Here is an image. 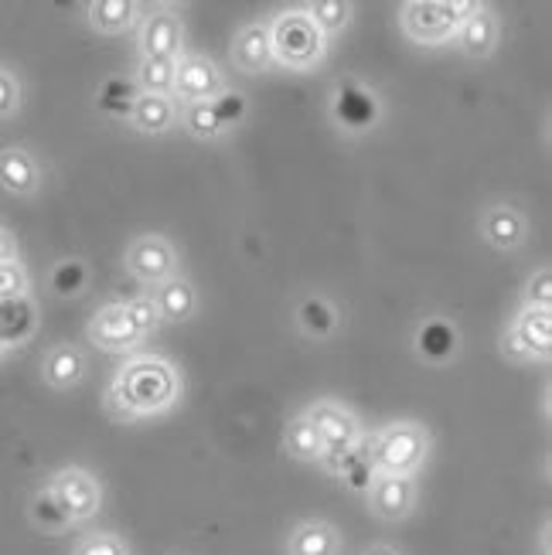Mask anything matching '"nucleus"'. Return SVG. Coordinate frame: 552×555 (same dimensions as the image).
Returning <instances> with one entry per match:
<instances>
[{
  "label": "nucleus",
  "instance_id": "nucleus-1",
  "mask_svg": "<svg viewBox=\"0 0 552 555\" xmlns=\"http://www.w3.org/2000/svg\"><path fill=\"white\" fill-rule=\"evenodd\" d=\"M178 389V372L164 358H137L130 365H124V372L110 385L106 409L116 420H137L175 405Z\"/></svg>",
  "mask_w": 552,
  "mask_h": 555
},
{
  "label": "nucleus",
  "instance_id": "nucleus-2",
  "mask_svg": "<svg viewBox=\"0 0 552 555\" xmlns=\"http://www.w3.org/2000/svg\"><path fill=\"white\" fill-rule=\"evenodd\" d=\"M429 450V433L420 423H393L369 443V461L375 474L410 477Z\"/></svg>",
  "mask_w": 552,
  "mask_h": 555
},
{
  "label": "nucleus",
  "instance_id": "nucleus-3",
  "mask_svg": "<svg viewBox=\"0 0 552 555\" xmlns=\"http://www.w3.org/2000/svg\"><path fill=\"white\" fill-rule=\"evenodd\" d=\"M273 59L294 72L314 68L324 59V35L314 28L307 11H286L270 24Z\"/></svg>",
  "mask_w": 552,
  "mask_h": 555
},
{
  "label": "nucleus",
  "instance_id": "nucleus-4",
  "mask_svg": "<svg viewBox=\"0 0 552 555\" xmlns=\"http://www.w3.org/2000/svg\"><path fill=\"white\" fill-rule=\"evenodd\" d=\"M477 4L471 0H413L402 8V31L420 44H444L461 28L464 17H471Z\"/></svg>",
  "mask_w": 552,
  "mask_h": 555
},
{
  "label": "nucleus",
  "instance_id": "nucleus-5",
  "mask_svg": "<svg viewBox=\"0 0 552 555\" xmlns=\"http://www.w3.org/2000/svg\"><path fill=\"white\" fill-rule=\"evenodd\" d=\"M307 420H310V426L318 429L328 464H334L338 456H345L348 450H355L358 440H362V426H358V420L348 413L345 405H338V402H318L307 413Z\"/></svg>",
  "mask_w": 552,
  "mask_h": 555
},
{
  "label": "nucleus",
  "instance_id": "nucleus-6",
  "mask_svg": "<svg viewBox=\"0 0 552 555\" xmlns=\"http://www.w3.org/2000/svg\"><path fill=\"white\" fill-rule=\"evenodd\" d=\"M48 491L55 494V501L65 508V515L72 518V525L92 518L95 512H100V504H103L100 480H95L89 470H79V467L59 470L52 477V485H48Z\"/></svg>",
  "mask_w": 552,
  "mask_h": 555
},
{
  "label": "nucleus",
  "instance_id": "nucleus-7",
  "mask_svg": "<svg viewBox=\"0 0 552 555\" xmlns=\"http://www.w3.org/2000/svg\"><path fill=\"white\" fill-rule=\"evenodd\" d=\"M175 92L181 103H208L222 92V76L205 55H178Z\"/></svg>",
  "mask_w": 552,
  "mask_h": 555
},
{
  "label": "nucleus",
  "instance_id": "nucleus-8",
  "mask_svg": "<svg viewBox=\"0 0 552 555\" xmlns=\"http://www.w3.org/2000/svg\"><path fill=\"white\" fill-rule=\"evenodd\" d=\"M127 270L143 280V283H164L171 280L175 270H178V259H175V249L164 243L161 235H140L137 243L127 249Z\"/></svg>",
  "mask_w": 552,
  "mask_h": 555
},
{
  "label": "nucleus",
  "instance_id": "nucleus-9",
  "mask_svg": "<svg viewBox=\"0 0 552 555\" xmlns=\"http://www.w3.org/2000/svg\"><path fill=\"white\" fill-rule=\"evenodd\" d=\"M181 41H184V24L175 11L157 8L143 17V28H140L143 59H178Z\"/></svg>",
  "mask_w": 552,
  "mask_h": 555
},
{
  "label": "nucleus",
  "instance_id": "nucleus-10",
  "mask_svg": "<svg viewBox=\"0 0 552 555\" xmlns=\"http://www.w3.org/2000/svg\"><path fill=\"white\" fill-rule=\"evenodd\" d=\"M378 100L375 92H369L365 86L358 82H342L338 92H334V119H338V127H345L348 133H365L378 124Z\"/></svg>",
  "mask_w": 552,
  "mask_h": 555
},
{
  "label": "nucleus",
  "instance_id": "nucleus-11",
  "mask_svg": "<svg viewBox=\"0 0 552 555\" xmlns=\"http://www.w3.org/2000/svg\"><path fill=\"white\" fill-rule=\"evenodd\" d=\"M369 498H372V512L386 521H399L413 512V501H416V491H413V480L410 477H396V474H375L372 488H369Z\"/></svg>",
  "mask_w": 552,
  "mask_h": 555
},
{
  "label": "nucleus",
  "instance_id": "nucleus-12",
  "mask_svg": "<svg viewBox=\"0 0 552 555\" xmlns=\"http://www.w3.org/2000/svg\"><path fill=\"white\" fill-rule=\"evenodd\" d=\"M232 62H235V68L249 72V76L277 65L273 44H270V24H259V21L246 24V28L239 31L232 41Z\"/></svg>",
  "mask_w": 552,
  "mask_h": 555
},
{
  "label": "nucleus",
  "instance_id": "nucleus-13",
  "mask_svg": "<svg viewBox=\"0 0 552 555\" xmlns=\"http://www.w3.org/2000/svg\"><path fill=\"white\" fill-rule=\"evenodd\" d=\"M89 341L106 351H127L140 341V334L127 321L124 304H110L103 310H95V318L89 321Z\"/></svg>",
  "mask_w": 552,
  "mask_h": 555
},
{
  "label": "nucleus",
  "instance_id": "nucleus-14",
  "mask_svg": "<svg viewBox=\"0 0 552 555\" xmlns=\"http://www.w3.org/2000/svg\"><path fill=\"white\" fill-rule=\"evenodd\" d=\"M41 184L38 160L24 147H8L0 151V188L11 195H35Z\"/></svg>",
  "mask_w": 552,
  "mask_h": 555
},
{
  "label": "nucleus",
  "instance_id": "nucleus-15",
  "mask_svg": "<svg viewBox=\"0 0 552 555\" xmlns=\"http://www.w3.org/2000/svg\"><path fill=\"white\" fill-rule=\"evenodd\" d=\"M453 38H458L461 52L467 59H488L498 44V21L491 17V11L477 8L471 17H464V24L453 31Z\"/></svg>",
  "mask_w": 552,
  "mask_h": 555
},
{
  "label": "nucleus",
  "instance_id": "nucleus-16",
  "mask_svg": "<svg viewBox=\"0 0 552 555\" xmlns=\"http://www.w3.org/2000/svg\"><path fill=\"white\" fill-rule=\"evenodd\" d=\"M35 327H38V310L28 300V294L24 297H0V341H4L8 348L21 345L35 334Z\"/></svg>",
  "mask_w": 552,
  "mask_h": 555
},
{
  "label": "nucleus",
  "instance_id": "nucleus-17",
  "mask_svg": "<svg viewBox=\"0 0 552 555\" xmlns=\"http://www.w3.org/2000/svg\"><path fill=\"white\" fill-rule=\"evenodd\" d=\"M482 232L495 249H518L525 243V222H522V215L509 205L485 208Z\"/></svg>",
  "mask_w": 552,
  "mask_h": 555
},
{
  "label": "nucleus",
  "instance_id": "nucleus-18",
  "mask_svg": "<svg viewBox=\"0 0 552 555\" xmlns=\"http://www.w3.org/2000/svg\"><path fill=\"white\" fill-rule=\"evenodd\" d=\"M458 345H461L458 327H453L450 321H444V318H429L416 331V351H420V358L434 361V365L450 361L453 354H458Z\"/></svg>",
  "mask_w": 552,
  "mask_h": 555
},
{
  "label": "nucleus",
  "instance_id": "nucleus-19",
  "mask_svg": "<svg viewBox=\"0 0 552 555\" xmlns=\"http://www.w3.org/2000/svg\"><path fill=\"white\" fill-rule=\"evenodd\" d=\"M133 127L140 133H167L175 127L178 119V106H175V95H151V92H140L137 103H133Z\"/></svg>",
  "mask_w": 552,
  "mask_h": 555
},
{
  "label": "nucleus",
  "instance_id": "nucleus-20",
  "mask_svg": "<svg viewBox=\"0 0 552 555\" xmlns=\"http://www.w3.org/2000/svg\"><path fill=\"white\" fill-rule=\"evenodd\" d=\"M151 300L161 313V321H188L195 313V286L175 273L171 280L157 283Z\"/></svg>",
  "mask_w": 552,
  "mask_h": 555
},
{
  "label": "nucleus",
  "instance_id": "nucleus-21",
  "mask_svg": "<svg viewBox=\"0 0 552 555\" xmlns=\"http://www.w3.org/2000/svg\"><path fill=\"white\" fill-rule=\"evenodd\" d=\"M82 372H86L82 351L72 345H55L41 361V375L52 389H72V385L82 382Z\"/></svg>",
  "mask_w": 552,
  "mask_h": 555
},
{
  "label": "nucleus",
  "instance_id": "nucleus-22",
  "mask_svg": "<svg viewBox=\"0 0 552 555\" xmlns=\"http://www.w3.org/2000/svg\"><path fill=\"white\" fill-rule=\"evenodd\" d=\"M291 555H334L338 552V532L328 521H304L291 532L286 542Z\"/></svg>",
  "mask_w": 552,
  "mask_h": 555
},
{
  "label": "nucleus",
  "instance_id": "nucleus-23",
  "mask_svg": "<svg viewBox=\"0 0 552 555\" xmlns=\"http://www.w3.org/2000/svg\"><path fill=\"white\" fill-rule=\"evenodd\" d=\"M86 11H89V24L103 35H119L133 28V21H137L133 0H92Z\"/></svg>",
  "mask_w": 552,
  "mask_h": 555
},
{
  "label": "nucleus",
  "instance_id": "nucleus-24",
  "mask_svg": "<svg viewBox=\"0 0 552 555\" xmlns=\"http://www.w3.org/2000/svg\"><path fill=\"white\" fill-rule=\"evenodd\" d=\"M283 447L286 453L294 456V461H324V447H321V437H318V429L310 426L307 416H297L286 423V433H283Z\"/></svg>",
  "mask_w": 552,
  "mask_h": 555
},
{
  "label": "nucleus",
  "instance_id": "nucleus-25",
  "mask_svg": "<svg viewBox=\"0 0 552 555\" xmlns=\"http://www.w3.org/2000/svg\"><path fill=\"white\" fill-rule=\"evenodd\" d=\"M515 331L522 334V341L532 348L536 358H549V351H552V310L525 307Z\"/></svg>",
  "mask_w": 552,
  "mask_h": 555
},
{
  "label": "nucleus",
  "instance_id": "nucleus-26",
  "mask_svg": "<svg viewBox=\"0 0 552 555\" xmlns=\"http://www.w3.org/2000/svg\"><path fill=\"white\" fill-rule=\"evenodd\" d=\"M137 82L133 79H124V76H110L100 92H95V103H100V109L106 116H116V119H127L133 113V103H137Z\"/></svg>",
  "mask_w": 552,
  "mask_h": 555
},
{
  "label": "nucleus",
  "instance_id": "nucleus-27",
  "mask_svg": "<svg viewBox=\"0 0 552 555\" xmlns=\"http://www.w3.org/2000/svg\"><path fill=\"white\" fill-rule=\"evenodd\" d=\"M175 65H178V59H140L137 89L151 92V95H171L175 92Z\"/></svg>",
  "mask_w": 552,
  "mask_h": 555
},
{
  "label": "nucleus",
  "instance_id": "nucleus-28",
  "mask_svg": "<svg viewBox=\"0 0 552 555\" xmlns=\"http://www.w3.org/2000/svg\"><path fill=\"white\" fill-rule=\"evenodd\" d=\"M331 467L342 474V480H345V485H348L355 494H369L372 480H375V467H372L369 453H365L362 447L348 450V453H345V456H338V461H334Z\"/></svg>",
  "mask_w": 552,
  "mask_h": 555
},
{
  "label": "nucleus",
  "instance_id": "nucleus-29",
  "mask_svg": "<svg viewBox=\"0 0 552 555\" xmlns=\"http://www.w3.org/2000/svg\"><path fill=\"white\" fill-rule=\"evenodd\" d=\"M304 11L310 21H314V28L321 35H338L351 21V4H345V0H318V4H310Z\"/></svg>",
  "mask_w": 552,
  "mask_h": 555
},
{
  "label": "nucleus",
  "instance_id": "nucleus-30",
  "mask_svg": "<svg viewBox=\"0 0 552 555\" xmlns=\"http://www.w3.org/2000/svg\"><path fill=\"white\" fill-rule=\"evenodd\" d=\"M31 521L41 528V532H65V528L72 525V518L65 515V508L55 501V494L48 491V488H41L38 494H35V501H31Z\"/></svg>",
  "mask_w": 552,
  "mask_h": 555
},
{
  "label": "nucleus",
  "instance_id": "nucleus-31",
  "mask_svg": "<svg viewBox=\"0 0 552 555\" xmlns=\"http://www.w3.org/2000/svg\"><path fill=\"white\" fill-rule=\"evenodd\" d=\"M297 321L307 334H314V337H328L334 331V324H338V313H334V307L321 297H310L300 304L297 310Z\"/></svg>",
  "mask_w": 552,
  "mask_h": 555
},
{
  "label": "nucleus",
  "instance_id": "nucleus-32",
  "mask_svg": "<svg viewBox=\"0 0 552 555\" xmlns=\"http://www.w3.org/2000/svg\"><path fill=\"white\" fill-rule=\"evenodd\" d=\"M86 280H89V270H86V262H79V259H62L59 267L52 270V289L59 297L82 294Z\"/></svg>",
  "mask_w": 552,
  "mask_h": 555
},
{
  "label": "nucleus",
  "instance_id": "nucleus-33",
  "mask_svg": "<svg viewBox=\"0 0 552 555\" xmlns=\"http://www.w3.org/2000/svg\"><path fill=\"white\" fill-rule=\"evenodd\" d=\"M215 119H219V127L222 133L235 124H243V116H246V95L243 92H235V89H222L215 100H208Z\"/></svg>",
  "mask_w": 552,
  "mask_h": 555
},
{
  "label": "nucleus",
  "instance_id": "nucleus-34",
  "mask_svg": "<svg viewBox=\"0 0 552 555\" xmlns=\"http://www.w3.org/2000/svg\"><path fill=\"white\" fill-rule=\"evenodd\" d=\"M184 127L191 137H198V140H215L222 133L219 119H215L208 103H184Z\"/></svg>",
  "mask_w": 552,
  "mask_h": 555
},
{
  "label": "nucleus",
  "instance_id": "nucleus-35",
  "mask_svg": "<svg viewBox=\"0 0 552 555\" xmlns=\"http://www.w3.org/2000/svg\"><path fill=\"white\" fill-rule=\"evenodd\" d=\"M124 313H127V321L133 324V331L143 337V334H151L157 324H161V313H157V307H154V300L151 297H133V300H127L124 304Z\"/></svg>",
  "mask_w": 552,
  "mask_h": 555
},
{
  "label": "nucleus",
  "instance_id": "nucleus-36",
  "mask_svg": "<svg viewBox=\"0 0 552 555\" xmlns=\"http://www.w3.org/2000/svg\"><path fill=\"white\" fill-rule=\"evenodd\" d=\"M24 289H28V273L21 262H0V297H24Z\"/></svg>",
  "mask_w": 552,
  "mask_h": 555
},
{
  "label": "nucleus",
  "instance_id": "nucleus-37",
  "mask_svg": "<svg viewBox=\"0 0 552 555\" xmlns=\"http://www.w3.org/2000/svg\"><path fill=\"white\" fill-rule=\"evenodd\" d=\"M525 307L552 310V270H539L529 280V289H525Z\"/></svg>",
  "mask_w": 552,
  "mask_h": 555
},
{
  "label": "nucleus",
  "instance_id": "nucleus-38",
  "mask_svg": "<svg viewBox=\"0 0 552 555\" xmlns=\"http://www.w3.org/2000/svg\"><path fill=\"white\" fill-rule=\"evenodd\" d=\"M76 555H130V552H127V545L119 542L116 535H110V532H95V535H89V539L79 542Z\"/></svg>",
  "mask_w": 552,
  "mask_h": 555
},
{
  "label": "nucleus",
  "instance_id": "nucleus-39",
  "mask_svg": "<svg viewBox=\"0 0 552 555\" xmlns=\"http://www.w3.org/2000/svg\"><path fill=\"white\" fill-rule=\"evenodd\" d=\"M17 106H21V82L11 68L0 65V119L17 113Z\"/></svg>",
  "mask_w": 552,
  "mask_h": 555
},
{
  "label": "nucleus",
  "instance_id": "nucleus-40",
  "mask_svg": "<svg viewBox=\"0 0 552 555\" xmlns=\"http://www.w3.org/2000/svg\"><path fill=\"white\" fill-rule=\"evenodd\" d=\"M501 351H505L509 361H532V358H536L532 348L522 341V334H518L515 327H509L505 337H501Z\"/></svg>",
  "mask_w": 552,
  "mask_h": 555
},
{
  "label": "nucleus",
  "instance_id": "nucleus-41",
  "mask_svg": "<svg viewBox=\"0 0 552 555\" xmlns=\"http://www.w3.org/2000/svg\"><path fill=\"white\" fill-rule=\"evenodd\" d=\"M14 259V238L0 229V262H11Z\"/></svg>",
  "mask_w": 552,
  "mask_h": 555
},
{
  "label": "nucleus",
  "instance_id": "nucleus-42",
  "mask_svg": "<svg viewBox=\"0 0 552 555\" xmlns=\"http://www.w3.org/2000/svg\"><path fill=\"white\" fill-rule=\"evenodd\" d=\"M365 555H396L393 548H386V545H375V548H369Z\"/></svg>",
  "mask_w": 552,
  "mask_h": 555
},
{
  "label": "nucleus",
  "instance_id": "nucleus-43",
  "mask_svg": "<svg viewBox=\"0 0 552 555\" xmlns=\"http://www.w3.org/2000/svg\"><path fill=\"white\" fill-rule=\"evenodd\" d=\"M4 351H8V345H4V341H0V354H4Z\"/></svg>",
  "mask_w": 552,
  "mask_h": 555
}]
</instances>
